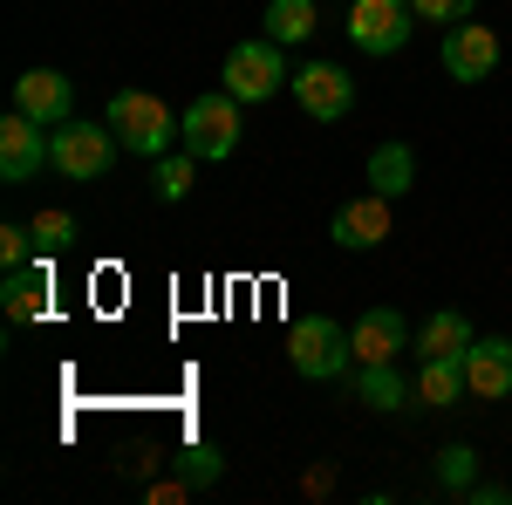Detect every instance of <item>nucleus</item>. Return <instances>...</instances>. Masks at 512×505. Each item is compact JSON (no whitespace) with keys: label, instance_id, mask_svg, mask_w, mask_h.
<instances>
[{"label":"nucleus","instance_id":"nucleus-1","mask_svg":"<svg viewBox=\"0 0 512 505\" xmlns=\"http://www.w3.org/2000/svg\"><path fill=\"white\" fill-rule=\"evenodd\" d=\"M103 123L117 130L123 151L144 157V164H158V157L178 144V117L164 110V96H151V89H117L110 110H103Z\"/></svg>","mask_w":512,"mask_h":505},{"label":"nucleus","instance_id":"nucleus-2","mask_svg":"<svg viewBox=\"0 0 512 505\" xmlns=\"http://www.w3.org/2000/svg\"><path fill=\"white\" fill-rule=\"evenodd\" d=\"M287 362H294V376H308V383H335L355 362V342H349V328H342L335 314H301V321L287 328Z\"/></svg>","mask_w":512,"mask_h":505},{"label":"nucleus","instance_id":"nucleus-3","mask_svg":"<svg viewBox=\"0 0 512 505\" xmlns=\"http://www.w3.org/2000/svg\"><path fill=\"white\" fill-rule=\"evenodd\" d=\"M178 144L198 157V164H226L239 151V96L219 82V89H205L192 110L178 117Z\"/></svg>","mask_w":512,"mask_h":505},{"label":"nucleus","instance_id":"nucleus-4","mask_svg":"<svg viewBox=\"0 0 512 505\" xmlns=\"http://www.w3.org/2000/svg\"><path fill=\"white\" fill-rule=\"evenodd\" d=\"M117 130L110 123H55L48 130V164L62 171V178H76V185H96L110 164H117Z\"/></svg>","mask_w":512,"mask_h":505},{"label":"nucleus","instance_id":"nucleus-5","mask_svg":"<svg viewBox=\"0 0 512 505\" xmlns=\"http://www.w3.org/2000/svg\"><path fill=\"white\" fill-rule=\"evenodd\" d=\"M226 89H233L239 103H267V96H280L287 82H294V69H287V55H280V41L274 35H260V41H239L233 55H226Z\"/></svg>","mask_w":512,"mask_h":505},{"label":"nucleus","instance_id":"nucleus-6","mask_svg":"<svg viewBox=\"0 0 512 505\" xmlns=\"http://www.w3.org/2000/svg\"><path fill=\"white\" fill-rule=\"evenodd\" d=\"M287 89H294L301 117H315V123H342L355 110V76L342 69V62H301Z\"/></svg>","mask_w":512,"mask_h":505},{"label":"nucleus","instance_id":"nucleus-7","mask_svg":"<svg viewBox=\"0 0 512 505\" xmlns=\"http://www.w3.org/2000/svg\"><path fill=\"white\" fill-rule=\"evenodd\" d=\"M417 28V7L410 0H355L349 7V41L362 55H396Z\"/></svg>","mask_w":512,"mask_h":505},{"label":"nucleus","instance_id":"nucleus-8","mask_svg":"<svg viewBox=\"0 0 512 505\" xmlns=\"http://www.w3.org/2000/svg\"><path fill=\"white\" fill-rule=\"evenodd\" d=\"M437 55H444V76L451 82H485L499 69V35H492L485 21H451Z\"/></svg>","mask_w":512,"mask_h":505},{"label":"nucleus","instance_id":"nucleus-9","mask_svg":"<svg viewBox=\"0 0 512 505\" xmlns=\"http://www.w3.org/2000/svg\"><path fill=\"white\" fill-rule=\"evenodd\" d=\"M390 205H396V198H383V192L349 198V205L328 219V239H335V246H349V253H369V246H383V239H390V226H396Z\"/></svg>","mask_w":512,"mask_h":505},{"label":"nucleus","instance_id":"nucleus-10","mask_svg":"<svg viewBox=\"0 0 512 505\" xmlns=\"http://www.w3.org/2000/svg\"><path fill=\"white\" fill-rule=\"evenodd\" d=\"M41 164H48V130L35 117H21V110H7L0 117V178L7 185H28Z\"/></svg>","mask_w":512,"mask_h":505},{"label":"nucleus","instance_id":"nucleus-11","mask_svg":"<svg viewBox=\"0 0 512 505\" xmlns=\"http://www.w3.org/2000/svg\"><path fill=\"white\" fill-rule=\"evenodd\" d=\"M69 103H76V89H69L62 69H28V76H14V110H21V117H35L41 130L69 123Z\"/></svg>","mask_w":512,"mask_h":505},{"label":"nucleus","instance_id":"nucleus-12","mask_svg":"<svg viewBox=\"0 0 512 505\" xmlns=\"http://www.w3.org/2000/svg\"><path fill=\"white\" fill-rule=\"evenodd\" d=\"M465 389H472L478 403L512 396V342L506 335H478L472 349H465Z\"/></svg>","mask_w":512,"mask_h":505},{"label":"nucleus","instance_id":"nucleus-13","mask_svg":"<svg viewBox=\"0 0 512 505\" xmlns=\"http://www.w3.org/2000/svg\"><path fill=\"white\" fill-rule=\"evenodd\" d=\"M349 342H355V362H396V355L410 349V321L396 308H369L349 328Z\"/></svg>","mask_w":512,"mask_h":505},{"label":"nucleus","instance_id":"nucleus-14","mask_svg":"<svg viewBox=\"0 0 512 505\" xmlns=\"http://www.w3.org/2000/svg\"><path fill=\"white\" fill-rule=\"evenodd\" d=\"M48 294H55V280H48V260H28V267H7V280H0V308H7V321H41L48 314Z\"/></svg>","mask_w":512,"mask_h":505},{"label":"nucleus","instance_id":"nucleus-15","mask_svg":"<svg viewBox=\"0 0 512 505\" xmlns=\"http://www.w3.org/2000/svg\"><path fill=\"white\" fill-rule=\"evenodd\" d=\"M458 396H472V389H465V355H424V369H417V383H410V403L451 410Z\"/></svg>","mask_w":512,"mask_h":505},{"label":"nucleus","instance_id":"nucleus-16","mask_svg":"<svg viewBox=\"0 0 512 505\" xmlns=\"http://www.w3.org/2000/svg\"><path fill=\"white\" fill-rule=\"evenodd\" d=\"M417 185V157H410V144H376L369 151V192H383V198H403Z\"/></svg>","mask_w":512,"mask_h":505},{"label":"nucleus","instance_id":"nucleus-17","mask_svg":"<svg viewBox=\"0 0 512 505\" xmlns=\"http://www.w3.org/2000/svg\"><path fill=\"white\" fill-rule=\"evenodd\" d=\"M355 403H369V410H403V403H410V383L396 376V362H362Z\"/></svg>","mask_w":512,"mask_h":505},{"label":"nucleus","instance_id":"nucleus-18","mask_svg":"<svg viewBox=\"0 0 512 505\" xmlns=\"http://www.w3.org/2000/svg\"><path fill=\"white\" fill-rule=\"evenodd\" d=\"M478 335H472V321L458 308H437L431 321H424V335H417V355H465Z\"/></svg>","mask_w":512,"mask_h":505},{"label":"nucleus","instance_id":"nucleus-19","mask_svg":"<svg viewBox=\"0 0 512 505\" xmlns=\"http://www.w3.org/2000/svg\"><path fill=\"white\" fill-rule=\"evenodd\" d=\"M260 35H274L280 48H287V41H308L315 35V0H274V7L260 14Z\"/></svg>","mask_w":512,"mask_h":505},{"label":"nucleus","instance_id":"nucleus-20","mask_svg":"<svg viewBox=\"0 0 512 505\" xmlns=\"http://www.w3.org/2000/svg\"><path fill=\"white\" fill-rule=\"evenodd\" d=\"M28 233H35L41 260H55V253H69V246H76V219H69L62 205H41L35 219H28Z\"/></svg>","mask_w":512,"mask_h":505},{"label":"nucleus","instance_id":"nucleus-21","mask_svg":"<svg viewBox=\"0 0 512 505\" xmlns=\"http://www.w3.org/2000/svg\"><path fill=\"white\" fill-rule=\"evenodd\" d=\"M192 178H198V157L185 151V144L158 157V198H164V205H178V198L192 192Z\"/></svg>","mask_w":512,"mask_h":505},{"label":"nucleus","instance_id":"nucleus-22","mask_svg":"<svg viewBox=\"0 0 512 505\" xmlns=\"http://www.w3.org/2000/svg\"><path fill=\"white\" fill-rule=\"evenodd\" d=\"M437 485H444V492H472L478 485V451L472 444H444V451H437Z\"/></svg>","mask_w":512,"mask_h":505},{"label":"nucleus","instance_id":"nucleus-23","mask_svg":"<svg viewBox=\"0 0 512 505\" xmlns=\"http://www.w3.org/2000/svg\"><path fill=\"white\" fill-rule=\"evenodd\" d=\"M219 471H226V458H219V451H212V444H185V451H178V478H185V485H219Z\"/></svg>","mask_w":512,"mask_h":505},{"label":"nucleus","instance_id":"nucleus-24","mask_svg":"<svg viewBox=\"0 0 512 505\" xmlns=\"http://www.w3.org/2000/svg\"><path fill=\"white\" fill-rule=\"evenodd\" d=\"M35 260V233L28 226H0V267H28Z\"/></svg>","mask_w":512,"mask_h":505},{"label":"nucleus","instance_id":"nucleus-25","mask_svg":"<svg viewBox=\"0 0 512 505\" xmlns=\"http://www.w3.org/2000/svg\"><path fill=\"white\" fill-rule=\"evenodd\" d=\"M410 7H417V21H444V28L478 14V0H410Z\"/></svg>","mask_w":512,"mask_h":505}]
</instances>
